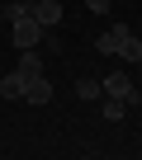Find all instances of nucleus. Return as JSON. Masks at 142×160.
Masks as SVG:
<instances>
[{
	"instance_id": "nucleus-1",
	"label": "nucleus",
	"mask_w": 142,
	"mask_h": 160,
	"mask_svg": "<svg viewBox=\"0 0 142 160\" xmlns=\"http://www.w3.org/2000/svg\"><path fill=\"white\" fill-rule=\"evenodd\" d=\"M10 42H14L19 52H24V47H38V42H43V24H38L33 14L14 19V24H10Z\"/></svg>"
},
{
	"instance_id": "nucleus-2",
	"label": "nucleus",
	"mask_w": 142,
	"mask_h": 160,
	"mask_svg": "<svg viewBox=\"0 0 142 160\" xmlns=\"http://www.w3.org/2000/svg\"><path fill=\"white\" fill-rule=\"evenodd\" d=\"M114 57H123L128 66L142 61V38H137L133 28H123V24H118V38H114Z\"/></svg>"
},
{
	"instance_id": "nucleus-3",
	"label": "nucleus",
	"mask_w": 142,
	"mask_h": 160,
	"mask_svg": "<svg viewBox=\"0 0 142 160\" xmlns=\"http://www.w3.org/2000/svg\"><path fill=\"white\" fill-rule=\"evenodd\" d=\"M100 85H104V94H109V99H123V104H137V90H133V80H128V71H114V75H104Z\"/></svg>"
},
{
	"instance_id": "nucleus-4",
	"label": "nucleus",
	"mask_w": 142,
	"mask_h": 160,
	"mask_svg": "<svg viewBox=\"0 0 142 160\" xmlns=\"http://www.w3.org/2000/svg\"><path fill=\"white\" fill-rule=\"evenodd\" d=\"M29 14H33L43 28H57V24H62V0H33Z\"/></svg>"
},
{
	"instance_id": "nucleus-5",
	"label": "nucleus",
	"mask_w": 142,
	"mask_h": 160,
	"mask_svg": "<svg viewBox=\"0 0 142 160\" xmlns=\"http://www.w3.org/2000/svg\"><path fill=\"white\" fill-rule=\"evenodd\" d=\"M24 99H29L33 108H43V104H52V85H47L43 75H33L29 85H24Z\"/></svg>"
},
{
	"instance_id": "nucleus-6",
	"label": "nucleus",
	"mask_w": 142,
	"mask_h": 160,
	"mask_svg": "<svg viewBox=\"0 0 142 160\" xmlns=\"http://www.w3.org/2000/svg\"><path fill=\"white\" fill-rule=\"evenodd\" d=\"M24 80H33V75H43V57H38V47H24L19 52V66H14Z\"/></svg>"
},
{
	"instance_id": "nucleus-7",
	"label": "nucleus",
	"mask_w": 142,
	"mask_h": 160,
	"mask_svg": "<svg viewBox=\"0 0 142 160\" xmlns=\"http://www.w3.org/2000/svg\"><path fill=\"white\" fill-rule=\"evenodd\" d=\"M76 99L95 104V99H104V85H100V80H90V75H81V80H76Z\"/></svg>"
},
{
	"instance_id": "nucleus-8",
	"label": "nucleus",
	"mask_w": 142,
	"mask_h": 160,
	"mask_svg": "<svg viewBox=\"0 0 142 160\" xmlns=\"http://www.w3.org/2000/svg\"><path fill=\"white\" fill-rule=\"evenodd\" d=\"M24 85H29V80H24L19 71H10L5 80H0V94H5V99H24Z\"/></svg>"
},
{
	"instance_id": "nucleus-9",
	"label": "nucleus",
	"mask_w": 142,
	"mask_h": 160,
	"mask_svg": "<svg viewBox=\"0 0 142 160\" xmlns=\"http://www.w3.org/2000/svg\"><path fill=\"white\" fill-rule=\"evenodd\" d=\"M114 38H118V24H114V28H104V33L95 38V52H100V57H114Z\"/></svg>"
},
{
	"instance_id": "nucleus-10",
	"label": "nucleus",
	"mask_w": 142,
	"mask_h": 160,
	"mask_svg": "<svg viewBox=\"0 0 142 160\" xmlns=\"http://www.w3.org/2000/svg\"><path fill=\"white\" fill-rule=\"evenodd\" d=\"M123 113H128V104H123V99H109V94H104V118H109V122H118Z\"/></svg>"
},
{
	"instance_id": "nucleus-11",
	"label": "nucleus",
	"mask_w": 142,
	"mask_h": 160,
	"mask_svg": "<svg viewBox=\"0 0 142 160\" xmlns=\"http://www.w3.org/2000/svg\"><path fill=\"white\" fill-rule=\"evenodd\" d=\"M85 10H95V14H109V0H85Z\"/></svg>"
},
{
	"instance_id": "nucleus-12",
	"label": "nucleus",
	"mask_w": 142,
	"mask_h": 160,
	"mask_svg": "<svg viewBox=\"0 0 142 160\" xmlns=\"http://www.w3.org/2000/svg\"><path fill=\"white\" fill-rule=\"evenodd\" d=\"M0 5H5V0H0Z\"/></svg>"
}]
</instances>
